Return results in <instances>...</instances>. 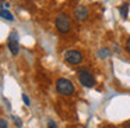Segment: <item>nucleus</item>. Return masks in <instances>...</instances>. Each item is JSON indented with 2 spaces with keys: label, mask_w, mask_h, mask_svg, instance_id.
Returning <instances> with one entry per match:
<instances>
[{
  "label": "nucleus",
  "mask_w": 130,
  "mask_h": 128,
  "mask_svg": "<svg viewBox=\"0 0 130 128\" xmlns=\"http://www.w3.org/2000/svg\"><path fill=\"white\" fill-rule=\"evenodd\" d=\"M56 91L60 95H63V96H70V95L74 93L76 89H74V85L71 83L70 79H67V78H59L56 81Z\"/></svg>",
  "instance_id": "obj_1"
},
{
  "label": "nucleus",
  "mask_w": 130,
  "mask_h": 128,
  "mask_svg": "<svg viewBox=\"0 0 130 128\" xmlns=\"http://www.w3.org/2000/svg\"><path fill=\"white\" fill-rule=\"evenodd\" d=\"M55 25H56V29L59 31L60 33H67L71 28V22L70 18H69L66 14H59L56 17V21H55Z\"/></svg>",
  "instance_id": "obj_2"
},
{
  "label": "nucleus",
  "mask_w": 130,
  "mask_h": 128,
  "mask_svg": "<svg viewBox=\"0 0 130 128\" xmlns=\"http://www.w3.org/2000/svg\"><path fill=\"white\" fill-rule=\"evenodd\" d=\"M78 81L85 88H92L95 85V78L92 77V74L87 71V70H80L78 71Z\"/></svg>",
  "instance_id": "obj_3"
},
{
  "label": "nucleus",
  "mask_w": 130,
  "mask_h": 128,
  "mask_svg": "<svg viewBox=\"0 0 130 128\" xmlns=\"http://www.w3.org/2000/svg\"><path fill=\"white\" fill-rule=\"evenodd\" d=\"M64 60L67 61L69 64H71V66H78L83 61V54L78 50L71 49V50H67V52L64 53Z\"/></svg>",
  "instance_id": "obj_4"
},
{
  "label": "nucleus",
  "mask_w": 130,
  "mask_h": 128,
  "mask_svg": "<svg viewBox=\"0 0 130 128\" xmlns=\"http://www.w3.org/2000/svg\"><path fill=\"white\" fill-rule=\"evenodd\" d=\"M7 47L11 52L13 56H17L18 52H20V45H18V35L15 31H13L9 35V39H7Z\"/></svg>",
  "instance_id": "obj_5"
},
{
  "label": "nucleus",
  "mask_w": 130,
  "mask_h": 128,
  "mask_svg": "<svg viewBox=\"0 0 130 128\" xmlns=\"http://www.w3.org/2000/svg\"><path fill=\"white\" fill-rule=\"evenodd\" d=\"M74 18L77 21H85L88 18V8L85 6H77L74 8Z\"/></svg>",
  "instance_id": "obj_6"
},
{
  "label": "nucleus",
  "mask_w": 130,
  "mask_h": 128,
  "mask_svg": "<svg viewBox=\"0 0 130 128\" xmlns=\"http://www.w3.org/2000/svg\"><path fill=\"white\" fill-rule=\"evenodd\" d=\"M119 13H120L122 18H127V15H129V4H127V3L122 4L120 7H119Z\"/></svg>",
  "instance_id": "obj_7"
},
{
  "label": "nucleus",
  "mask_w": 130,
  "mask_h": 128,
  "mask_svg": "<svg viewBox=\"0 0 130 128\" xmlns=\"http://www.w3.org/2000/svg\"><path fill=\"white\" fill-rule=\"evenodd\" d=\"M0 17H3L4 19H9V21H14V15H13L10 11H7V10H2V11H0Z\"/></svg>",
  "instance_id": "obj_8"
},
{
  "label": "nucleus",
  "mask_w": 130,
  "mask_h": 128,
  "mask_svg": "<svg viewBox=\"0 0 130 128\" xmlns=\"http://www.w3.org/2000/svg\"><path fill=\"white\" fill-rule=\"evenodd\" d=\"M48 128H57L56 121H53V120H49V121H48Z\"/></svg>",
  "instance_id": "obj_9"
},
{
  "label": "nucleus",
  "mask_w": 130,
  "mask_h": 128,
  "mask_svg": "<svg viewBox=\"0 0 130 128\" xmlns=\"http://www.w3.org/2000/svg\"><path fill=\"white\" fill-rule=\"evenodd\" d=\"M13 120H14V122H15V125H17V127H23V121H21L20 118H18V117H13Z\"/></svg>",
  "instance_id": "obj_10"
},
{
  "label": "nucleus",
  "mask_w": 130,
  "mask_h": 128,
  "mask_svg": "<svg viewBox=\"0 0 130 128\" xmlns=\"http://www.w3.org/2000/svg\"><path fill=\"white\" fill-rule=\"evenodd\" d=\"M7 127H9V124H7V120L2 118V120H0V128H7Z\"/></svg>",
  "instance_id": "obj_11"
},
{
  "label": "nucleus",
  "mask_w": 130,
  "mask_h": 128,
  "mask_svg": "<svg viewBox=\"0 0 130 128\" xmlns=\"http://www.w3.org/2000/svg\"><path fill=\"white\" fill-rule=\"evenodd\" d=\"M23 102H24V103H25V104H27V106H29V103H31V102H29V97H28V96H27V95H25V93H23Z\"/></svg>",
  "instance_id": "obj_12"
},
{
  "label": "nucleus",
  "mask_w": 130,
  "mask_h": 128,
  "mask_svg": "<svg viewBox=\"0 0 130 128\" xmlns=\"http://www.w3.org/2000/svg\"><path fill=\"white\" fill-rule=\"evenodd\" d=\"M99 56H102V57H106V56H108V49H102L101 52H99Z\"/></svg>",
  "instance_id": "obj_13"
},
{
  "label": "nucleus",
  "mask_w": 130,
  "mask_h": 128,
  "mask_svg": "<svg viewBox=\"0 0 130 128\" xmlns=\"http://www.w3.org/2000/svg\"><path fill=\"white\" fill-rule=\"evenodd\" d=\"M124 47H126V50H127V52L130 53V38H129V39H127V40H126V46H124Z\"/></svg>",
  "instance_id": "obj_14"
},
{
  "label": "nucleus",
  "mask_w": 130,
  "mask_h": 128,
  "mask_svg": "<svg viewBox=\"0 0 130 128\" xmlns=\"http://www.w3.org/2000/svg\"><path fill=\"white\" fill-rule=\"evenodd\" d=\"M123 128H130V121L124 122V124H123Z\"/></svg>",
  "instance_id": "obj_15"
},
{
  "label": "nucleus",
  "mask_w": 130,
  "mask_h": 128,
  "mask_svg": "<svg viewBox=\"0 0 130 128\" xmlns=\"http://www.w3.org/2000/svg\"><path fill=\"white\" fill-rule=\"evenodd\" d=\"M2 7H3V4H2V3H0V11L3 10V8H2Z\"/></svg>",
  "instance_id": "obj_16"
}]
</instances>
